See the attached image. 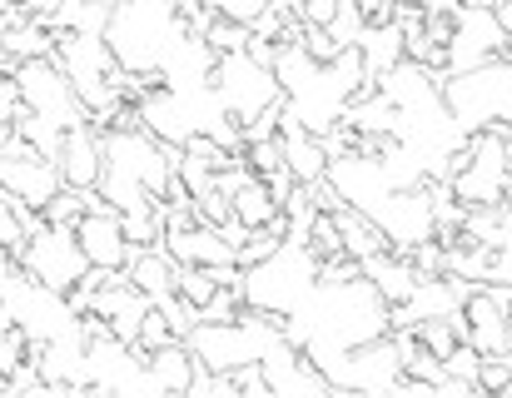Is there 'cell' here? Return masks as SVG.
<instances>
[{
	"label": "cell",
	"instance_id": "1",
	"mask_svg": "<svg viewBox=\"0 0 512 398\" xmlns=\"http://www.w3.org/2000/svg\"><path fill=\"white\" fill-rule=\"evenodd\" d=\"M393 329L378 289L353 274L339 284H314V294L284 319V339L294 349H363Z\"/></svg>",
	"mask_w": 512,
	"mask_h": 398
},
{
	"label": "cell",
	"instance_id": "2",
	"mask_svg": "<svg viewBox=\"0 0 512 398\" xmlns=\"http://www.w3.org/2000/svg\"><path fill=\"white\" fill-rule=\"evenodd\" d=\"M100 145H105V165H100V185H95V190H100L105 204L135 209V204H150V199L165 195L179 150L160 145L145 125L100 130Z\"/></svg>",
	"mask_w": 512,
	"mask_h": 398
},
{
	"label": "cell",
	"instance_id": "3",
	"mask_svg": "<svg viewBox=\"0 0 512 398\" xmlns=\"http://www.w3.org/2000/svg\"><path fill=\"white\" fill-rule=\"evenodd\" d=\"M189 25L179 20L174 0H115L105 20V45L125 75H160L170 45Z\"/></svg>",
	"mask_w": 512,
	"mask_h": 398
},
{
	"label": "cell",
	"instance_id": "4",
	"mask_svg": "<svg viewBox=\"0 0 512 398\" xmlns=\"http://www.w3.org/2000/svg\"><path fill=\"white\" fill-rule=\"evenodd\" d=\"M55 65L75 85V100L85 105L95 130H110V115L125 105V70L115 65L105 35L90 30H55Z\"/></svg>",
	"mask_w": 512,
	"mask_h": 398
},
{
	"label": "cell",
	"instance_id": "5",
	"mask_svg": "<svg viewBox=\"0 0 512 398\" xmlns=\"http://www.w3.org/2000/svg\"><path fill=\"white\" fill-rule=\"evenodd\" d=\"M314 284H319V259H314V249H309L304 239H284L269 259H259V264L244 269L239 294H244L249 309L289 319V314L314 294Z\"/></svg>",
	"mask_w": 512,
	"mask_h": 398
},
{
	"label": "cell",
	"instance_id": "6",
	"mask_svg": "<svg viewBox=\"0 0 512 398\" xmlns=\"http://www.w3.org/2000/svg\"><path fill=\"white\" fill-rule=\"evenodd\" d=\"M443 105L468 135L488 125H512V60L498 55L488 65L443 75Z\"/></svg>",
	"mask_w": 512,
	"mask_h": 398
},
{
	"label": "cell",
	"instance_id": "7",
	"mask_svg": "<svg viewBox=\"0 0 512 398\" xmlns=\"http://www.w3.org/2000/svg\"><path fill=\"white\" fill-rule=\"evenodd\" d=\"M209 85H214V95L224 100V110H229L239 125H249V120H259L264 110L284 105V90H279V80H274V65H259L249 50L219 55Z\"/></svg>",
	"mask_w": 512,
	"mask_h": 398
},
{
	"label": "cell",
	"instance_id": "8",
	"mask_svg": "<svg viewBox=\"0 0 512 398\" xmlns=\"http://www.w3.org/2000/svg\"><path fill=\"white\" fill-rule=\"evenodd\" d=\"M15 264H20L35 284H45V289H55V294H70V289L90 274V264H85L80 244H75V229L45 224V219L25 234V244L15 249Z\"/></svg>",
	"mask_w": 512,
	"mask_h": 398
},
{
	"label": "cell",
	"instance_id": "9",
	"mask_svg": "<svg viewBox=\"0 0 512 398\" xmlns=\"http://www.w3.org/2000/svg\"><path fill=\"white\" fill-rule=\"evenodd\" d=\"M10 80H15V90H20V105L35 110V115H45V120H55L60 130L90 120L85 105L75 100V85H70L65 70L55 65V55H45V60H15V65H10Z\"/></svg>",
	"mask_w": 512,
	"mask_h": 398
},
{
	"label": "cell",
	"instance_id": "10",
	"mask_svg": "<svg viewBox=\"0 0 512 398\" xmlns=\"http://www.w3.org/2000/svg\"><path fill=\"white\" fill-rule=\"evenodd\" d=\"M75 244H80V254H85L90 269L115 274V269L130 264V239H125V229H120V209L105 204L100 190H90V209L75 219Z\"/></svg>",
	"mask_w": 512,
	"mask_h": 398
},
{
	"label": "cell",
	"instance_id": "11",
	"mask_svg": "<svg viewBox=\"0 0 512 398\" xmlns=\"http://www.w3.org/2000/svg\"><path fill=\"white\" fill-rule=\"evenodd\" d=\"M324 180L334 185V195H339L343 204L363 209L368 219L378 214V204H383V199L393 195L383 160H378V155H368V150H343V155H329V175H324Z\"/></svg>",
	"mask_w": 512,
	"mask_h": 398
},
{
	"label": "cell",
	"instance_id": "12",
	"mask_svg": "<svg viewBox=\"0 0 512 398\" xmlns=\"http://www.w3.org/2000/svg\"><path fill=\"white\" fill-rule=\"evenodd\" d=\"M503 40H508V30L498 25L493 10L458 5L453 35H448V65H443V75H458V70H473V65L498 60V55H503Z\"/></svg>",
	"mask_w": 512,
	"mask_h": 398
},
{
	"label": "cell",
	"instance_id": "13",
	"mask_svg": "<svg viewBox=\"0 0 512 398\" xmlns=\"http://www.w3.org/2000/svg\"><path fill=\"white\" fill-rule=\"evenodd\" d=\"M373 224L383 229L388 249H398V254H408L413 244L433 239L438 219H433V199H428V185H413V190H393V195L378 204Z\"/></svg>",
	"mask_w": 512,
	"mask_h": 398
},
{
	"label": "cell",
	"instance_id": "14",
	"mask_svg": "<svg viewBox=\"0 0 512 398\" xmlns=\"http://www.w3.org/2000/svg\"><path fill=\"white\" fill-rule=\"evenodd\" d=\"M458 329H463V344H473L478 354H508L512 349V309H503L493 299L488 284H473L463 294Z\"/></svg>",
	"mask_w": 512,
	"mask_h": 398
},
{
	"label": "cell",
	"instance_id": "15",
	"mask_svg": "<svg viewBox=\"0 0 512 398\" xmlns=\"http://www.w3.org/2000/svg\"><path fill=\"white\" fill-rule=\"evenodd\" d=\"M398 384H403V354L393 334L348 349V394H398Z\"/></svg>",
	"mask_w": 512,
	"mask_h": 398
},
{
	"label": "cell",
	"instance_id": "16",
	"mask_svg": "<svg viewBox=\"0 0 512 398\" xmlns=\"http://www.w3.org/2000/svg\"><path fill=\"white\" fill-rule=\"evenodd\" d=\"M60 175L70 190H95L100 185V165H105V145H100V130L90 120L70 125L65 140H60V155H55Z\"/></svg>",
	"mask_w": 512,
	"mask_h": 398
},
{
	"label": "cell",
	"instance_id": "17",
	"mask_svg": "<svg viewBox=\"0 0 512 398\" xmlns=\"http://www.w3.org/2000/svg\"><path fill=\"white\" fill-rule=\"evenodd\" d=\"M165 249H170L174 264H239L234 259V244L204 224V219H189V224H170L165 229Z\"/></svg>",
	"mask_w": 512,
	"mask_h": 398
},
{
	"label": "cell",
	"instance_id": "18",
	"mask_svg": "<svg viewBox=\"0 0 512 398\" xmlns=\"http://www.w3.org/2000/svg\"><path fill=\"white\" fill-rule=\"evenodd\" d=\"M279 150H284V170L299 180V185H319L329 175V150L314 130H304L299 120H279Z\"/></svg>",
	"mask_w": 512,
	"mask_h": 398
},
{
	"label": "cell",
	"instance_id": "19",
	"mask_svg": "<svg viewBox=\"0 0 512 398\" xmlns=\"http://www.w3.org/2000/svg\"><path fill=\"white\" fill-rule=\"evenodd\" d=\"M214 50L204 45V35H194V30H184L179 40L170 45V55H165V65H160V85H174V90H194V85H209V75H214Z\"/></svg>",
	"mask_w": 512,
	"mask_h": 398
},
{
	"label": "cell",
	"instance_id": "20",
	"mask_svg": "<svg viewBox=\"0 0 512 398\" xmlns=\"http://www.w3.org/2000/svg\"><path fill=\"white\" fill-rule=\"evenodd\" d=\"M358 269H363V279L378 289V299H383L388 309L408 304V294L418 289V269H413V259H408V254H398V249H378V254H373V259H363Z\"/></svg>",
	"mask_w": 512,
	"mask_h": 398
},
{
	"label": "cell",
	"instance_id": "21",
	"mask_svg": "<svg viewBox=\"0 0 512 398\" xmlns=\"http://www.w3.org/2000/svg\"><path fill=\"white\" fill-rule=\"evenodd\" d=\"M125 279L150 299V304H165L174 299V279H179V264L170 259L165 244H150V249H130V264H125Z\"/></svg>",
	"mask_w": 512,
	"mask_h": 398
},
{
	"label": "cell",
	"instance_id": "22",
	"mask_svg": "<svg viewBox=\"0 0 512 398\" xmlns=\"http://www.w3.org/2000/svg\"><path fill=\"white\" fill-rule=\"evenodd\" d=\"M140 359H145V374H150L155 394H184L189 379H194V369H199L184 339H170L160 349H140Z\"/></svg>",
	"mask_w": 512,
	"mask_h": 398
},
{
	"label": "cell",
	"instance_id": "23",
	"mask_svg": "<svg viewBox=\"0 0 512 398\" xmlns=\"http://www.w3.org/2000/svg\"><path fill=\"white\" fill-rule=\"evenodd\" d=\"M0 55H5L10 65H15V60H45V55H55V25H50V20H35V15H25V10H15Z\"/></svg>",
	"mask_w": 512,
	"mask_h": 398
},
{
	"label": "cell",
	"instance_id": "24",
	"mask_svg": "<svg viewBox=\"0 0 512 398\" xmlns=\"http://www.w3.org/2000/svg\"><path fill=\"white\" fill-rule=\"evenodd\" d=\"M358 55H363L368 80H378L383 70H393L403 60V30L393 20H368V30L358 35Z\"/></svg>",
	"mask_w": 512,
	"mask_h": 398
},
{
	"label": "cell",
	"instance_id": "25",
	"mask_svg": "<svg viewBox=\"0 0 512 398\" xmlns=\"http://www.w3.org/2000/svg\"><path fill=\"white\" fill-rule=\"evenodd\" d=\"M334 224H339V239H343V254L348 259H373L378 249H388V239H383V229L363 214V209H353V204H339L334 209Z\"/></svg>",
	"mask_w": 512,
	"mask_h": 398
},
{
	"label": "cell",
	"instance_id": "26",
	"mask_svg": "<svg viewBox=\"0 0 512 398\" xmlns=\"http://www.w3.org/2000/svg\"><path fill=\"white\" fill-rule=\"evenodd\" d=\"M105 20L110 0H60V10L50 15L55 30H90V35H105Z\"/></svg>",
	"mask_w": 512,
	"mask_h": 398
},
{
	"label": "cell",
	"instance_id": "27",
	"mask_svg": "<svg viewBox=\"0 0 512 398\" xmlns=\"http://www.w3.org/2000/svg\"><path fill=\"white\" fill-rule=\"evenodd\" d=\"M413 334H418V344L433 354V359H448L458 344H463V329H458V314H443V319H423V324H413Z\"/></svg>",
	"mask_w": 512,
	"mask_h": 398
},
{
	"label": "cell",
	"instance_id": "28",
	"mask_svg": "<svg viewBox=\"0 0 512 398\" xmlns=\"http://www.w3.org/2000/svg\"><path fill=\"white\" fill-rule=\"evenodd\" d=\"M170 339H179V334H174L170 309H165V304H150V309H145V319H140L135 349H160V344H170Z\"/></svg>",
	"mask_w": 512,
	"mask_h": 398
},
{
	"label": "cell",
	"instance_id": "29",
	"mask_svg": "<svg viewBox=\"0 0 512 398\" xmlns=\"http://www.w3.org/2000/svg\"><path fill=\"white\" fill-rule=\"evenodd\" d=\"M85 209H90V190H70V185H65V190L50 199L40 214H45V224H65V229H75V219H80Z\"/></svg>",
	"mask_w": 512,
	"mask_h": 398
},
{
	"label": "cell",
	"instance_id": "30",
	"mask_svg": "<svg viewBox=\"0 0 512 398\" xmlns=\"http://www.w3.org/2000/svg\"><path fill=\"white\" fill-rule=\"evenodd\" d=\"M204 45L214 50V55H234V50H244L249 45V25H234V20H209L204 25Z\"/></svg>",
	"mask_w": 512,
	"mask_h": 398
},
{
	"label": "cell",
	"instance_id": "31",
	"mask_svg": "<svg viewBox=\"0 0 512 398\" xmlns=\"http://www.w3.org/2000/svg\"><path fill=\"white\" fill-rule=\"evenodd\" d=\"M269 5H274V0H204V10H209V15L234 20V25H254Z\"/></svg>",
	"mask_w": 512,
	"mask_h": 398
},
{
	"label": "cell",
	"instance_id": "32",
	"mask_svg": "<svg viewBox=\"0 0 512 398\" xmlns=\"http://www.w3.org/2000/svg\"><path fill=\"white\" fill-rule=\"evenodd\" d=\"M234 394H249V398H274L269 394V374H264V364L259 359H249V364H239L234 374Z\"/></svg>",
	"mask_w": 512,
	"mask_h": 398
},
{
	"label": "cell",
	"instance_id": "33",
	"mask_svg": "<svg viewBox=\"0 0 512 398\" xmlns=\"http://www.w3.org/2000/svg\"><path fill=\"white\" fill-rule=\"evenodd\" d=\"M343 0H294V20L299 25H329L339 15Z\"/></svg>",
	"mask_w": 512,
	"mask_h": 398
},
{
	"label": "cell",
	"instance_id": "34",
	"mask_svg": "<svg viewBox=\"0 0 512 398\" xmlns=\"http://www.w3.org/2000/svg\"><path fill=\"white\" fill-rule=\"evenodd\" d=\"M15 110H20V90H15V80H10V70H5V75H0V130H10Z\"/></svg>",
	"mask_w": 512,
	"mask_h": 398
},
{
	"label": "cell",
	"instance_id": "35",
	"mask_svg": "<svg viewBox=\"0 0 512 398\" xmlns=\"http://www.w3.org/2000/svg\"><path fill=\"white\" fill-rule=\"evenodd\" d=\"M493 15H498V25L512 35V0H498V5H493Z\"/></svg>",
	"mask_w": 512,
	"mask_h": 398
},
{
	"label": "cell",
	"instance_id": "36",
	"mask_svg": "<svg viewBox=\"0 0 512 398\" xmlns=\"http://www.w3.org/2000/svg\"><path fill=\"white\" fill-rule=\"evenodd\" d=\"M458 5H473V10H493L498 0H458Z\"/></svg>",
	"mask_w": 512,
	"mask_h": 398
},
{
	"label": "cell",
	"instance_id": "37",
	"mask_svg": "<svg viewBox=\"0 0 512 398\" xmlns=\"http://www.w3.org/2000/svg\"><path fill=\"white\" fill-rule=\"evenodd\" d=\"M503 60H512V35H508V40H503Z\"/></svg>",
	"mask_w": 512,
	"mask_h": 398
},
{
	"label": "cell",
	"instance_id": "38",
	"mask_svg": "<svg viewBox=\"0 0 512 398\" xmlns=\"http://www.w3.org/2000/svg\"><path fill=\"white\" fill-rule=\"evenodd\" d=\"M5 384H10V379H5V369H0V394H5Z\"/></svg>",
	"mask_w": 512,
	"mask_h": 398
},
{
	"label": "cell",
	"instance_id": "39",
	"mask_svg": "<svg viewBox=\"0 0 512 398\" xmlns=\"http://www.w3.org/2000/svg\"><path fill=\"white\" fill-rule=\"evenodd\" d=\"M5 70H10V60H5V55H0V75H5Z\"/></svg>",
	"mask_w": 512,
	"mask_h": 398
}]
</instances>
